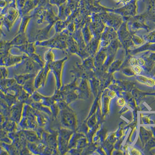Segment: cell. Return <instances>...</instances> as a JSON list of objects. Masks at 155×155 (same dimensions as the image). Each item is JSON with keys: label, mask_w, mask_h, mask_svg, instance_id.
<instances>
[{"label": "cell", "mask_w": 155, "mask_h": 155, "mask_svg": "<svg viewBox=\"0 0 155 155\" xmlns=\"http://www.w3.org/2000/svg\"><path fill=\"white\" fill-rule=\"evenodd\" d=\"M59 118L62 126L65 128L70 130L75 129L76 119L75 115L71 109L69 108L64 101H61L58 104Z\"/></svg>", "instance_id": "1"}, {"label": "cell", "mask_w": 155, "mask_h": 155, "mask_svg": "<svg viewBox=\"0 0 155 155\" xmlns=\"http://www.w3.org/2000/svg\"><path fill=\"white\" fill-rule=\"evenodd\" d=\"M16 123L15 121H8L4 123L3 124V129L5 131H13L16 130Z\"/></svg>", "instance_id": "14"}, {"label": "cell", "mask_w": 155, "mask_h": 155, "mask_svg": "<svg viewBox=\"0 0 155 155\" xmlns=\"http://www.w3.org/2000/svg\"><path fill=\"white\" fill-rule=\"evenodd\" d=\"M35 77L32 78L28 80L25 83L24 86H23V88L25 91V90L29 94L31 95L32 94L34 93L35 91L36 88L34 84Z\"/></svg>", "instance_id": "12"}, {"label": "cell", "mask_w": 155, "mask_h": 155, "mask_svg": "<svg viewBox=\"0 0 155 155\" xmlns=\"http://www.w3.org/2000/svg\"><path fill=\"white\" fill-rule=\"evenodd\" d=\"M51 63L46 62L44 67L39 72L36 77L35 78L34 84L36 88H38L41 86L44 85L46 81L47 75L50 69Z\"/></svg>", "instance_id": "5"}, {"label": "cell", "mask_w": 155, "mask_h": 155, "mask_svg": "<svg viewBox=\"0 0 155 155\" xmlns=\"http://www.w3.org/2000/svg\"><path fill=\"white\" fill-rule=\"evenodd\" d=\"M22 104H17L12 107L11 109L10 114L12 121L19 122L21 118L22 115Z\"/></svg>", "instance_id": "7"}, {"label": "cell", "mask_w": 155, "mask_h": 155, "mask_svg": "<svg viewBox=\"0 0 155 155\" xmlns=\"http://www.w3.org/2000/svg\"><path fill=\"white\" fill-rule=\"evenodd\" d=\"M8 75V71L6 68L4 66H3V67L1 66V80L7 78Z\"/></svg>", "instance_id": "17"}, {"label": "cell", "mask_w": 155, "mask_h": 155, "mask_svg": "<svg viewBox=\"0 0 155 155\" xmlns=\"http://www.w3.org/2000/svg\"><path fill=\"white\" fill-rule=\"evenodd\" d=\"M54 54L52 52V48H51L46 52L45 55V59L46 62L52 63L54 62Z\"/></svg>", "instance_id": "16"}, {"label": "cell", "mask_w": 155, "mask_h": 155, "mask_svg": "<svg viewBox=\"0 0 155 155\" xmlns=\"http://www.w3.org/2000/svg\"><path fill=\"white\" fill-rule=\"evenodd\" d=\"M72 134L71 130L68 129H62L59 130L58 136V150L61 154H64L68 150L69 140Z\"/></svg>", "instance_id": "2"}, {"label": "cell", "mask_w": 155, "mask_h": 155, "mask_svg": "<svg viewBox=\"0 0 155 155\" xmlns=\"http://www.w3.org/2000/svg\"><path fill=\"white\" fill-rule=\"evenodd\" d=\"M35 77V73H25L16 75L15 77V79L17 84L22 85H24L25 83L30 79Z\"/></svg>", "instance_id": "10"}, {"label": "cell", "mask_w": 155, "mask_h": 155, "mask_svg": "<svg viewBox=\"0 0 155 155\" xmlns=\"http://www.w3.org/2000/svg\"><path fill=\"white\" fill-rule=\"evenodd\" d=\"M14 47L19 48L22 52H25L26 54L28 55V57L35 53V51L34 43H31L28 42L23 45Z\"/></svg>", "instance_id": "9"}, {"label": "cell", "mask_w": 155, "mask_h": 155, "mask_svg": "<svg viewBox=\"0 0 155 155\" xmlns=\"http://www.w3.org/2000/svg\"><path fill=\"white\" fill-rule=\"evenodd\" d=\"M25 137L31 143H36L39 141V138L37 133L33 131H24Z\"/></svg>", "instance_id": "11"}, {"label": "cell", "mask_w": 155, "mask_h": 155, "mask_svg": "<svg viewBox=\"0 0 155 155\" xmlns=\"http://www.w3.org/2000/svg\"><path fill=\"white\" fill-rule=\"evenodd\" d=\"M9 42L11 45L15 46L27 44L28 43V41L25 33H19V34Z\"/></svg>", "instance_id": "8"}, {"label": "cell", "mask_w": 155, "mask_h": 155, "mask_svg": "<svg viewBox=\"0 0 155 155\" xmlns=\"http://www.w3.org/2000/svg\"><path fill=\"white\" fill-rule=\"evenodd\" d=\"M28 56H16L9 53L6 56L1 58V65L9 66L13 65L16 64L21 62L22 61Z\"/></svg>", "instance_id": "6"}, {"label": "cell", "mask_w": 155, "mask_h": 155, "mask_svg": "<svg viewBox=\"0 0 155 155\" xmlns=\"http://www.w3.org/2000/svg\"><path fill=\"white\" fill-rule=\"evenodd\" d=\"M11 45L9 42L3 41L1 42V58L5 57L9 54V50L10 48Z\"/></svg>", "instance_id": "13"}, {"label": "cell", "mask_w": 155, "mask_h": 155, "mask_svg": "<svg viewBox=\"0 0 155 155\" xmlns=\"http://www.w3.org/2000/svg\"><path fill=\"white\" fill-rule=\"evenodd\" d=\"M35 45L50 47L51 48H56L64 49L67 48L66 41H61L58 35L49 40L43 41H37Z\"/></svg>", "instance_id": "4"}, {"label": "cell", "mask_w": 155, "mask_h": 155, "mask_svg": "<svg viewBox=\"0 0 155 155\" xmlns=\"http://www.w3.org/2000/svg\"><path fill=\"white\" fill-rule=\"evenodd\" d=\"M68 59L66 57L63 59L54 61L51 64L50 69L54 73L56 80L57 91H59L61 87V74L64 63Z\"/></svg>", "instance_id": "3"}, {"label": "cell", "mask_w": 155, "mask_h": 155, "mask_svg": "<svg viewBox=\"0 0 155 155\" xmlns=\"http://www.w3.org/2000/svg\"><path fill=\"white\" fill-rule=\"evenodd\" d=\"M31 17V16L26 15L23 18L20 28H19V33H25V30L26 28L27 27H27L28 23Z\"/></svg>", "instance_id": "15"}]
</instances>
